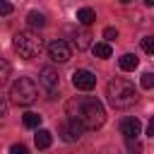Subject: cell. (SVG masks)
Here are the masks:
<instances>
[{
	"label": "cell",
	"mask_w": 154,
	"mask_h": 154,
	"mask_svg": "<svg viewBox=\"0 0 154 154\" xmlns=\"http://www.w3.org/2000/svg\"><path fill=\"white\" fill-rule=\"evenodd\" d=\"M7 118V99H0V123H5Z\"/></svg>",
	"instance_id": "22"
},
{
	"label": "cell",
	"mask_w": 154,
	"mask_h": 154,
	"mask_svg": "<svg viewBox=\"0 0 154 154\" xmlns=\"http://www.w3.org/2000/svg\"><path fill=\"white\" fill-rule=\"evenodd\" d=\"M118 65H120V70L130 72V70H135V67L140 65V60H137V55H132V53H125V55H120Z\"/></svg>",
	"instance_id": "13"
},
{
	"label": "cell",
	"mask_w": 154,
	"mask_h": 154,
	"mask_svg": "<svg viewBox=\"0 0 154 154\" xmlns=\"http://www.w3.org/2000/svg\"><path fill=\"white\" fill-rule=\"evenodd\" d=\"M94 19H96V12H94L91 7H82V10H77V22H79L82 26L94 24Z\"/></svg>",
	"instance_id": "11"
},
{
	"label": "cell",
	"mask_w": 154,
	"mask_h": 154,
	"mask_svg": "<svg viewBox=\"0 0 154 154\" xmlns=\"http://www.w3.org/2000/svg\"><path fill=\"white\" fill-rule=\"evenodd\" d=\"M38 84L43 87V91L48 94V99H55L58 89H60V77L53 67H41L38 70Z\"/></svg>",
	"instance_id": "5"
},
{
	"label": "cell",
	"mask_w": 154,
	"mask_h": 154,
	"mask_svg": "<svg viewBox=\"0 0 154 154\" xmlns=\"http://www.w3.org/2000/svg\"><path fill=\"white\" fill-rule=\"evenodd\" d=\"M22 123H24V128H38V125H41V116L34 113V111H26V113L22 116Z\"/></svg>",
	"instance_id": "15"
},
{
	"label": "cell",
	"mask_w": 154,
	"mask_h": 154,
	"mask_svg": "<svg viewBox=\"0 0 154 154\" xmlns=\"http://www.w3.org/2000/svg\"><path fill=\"white\" fill-rule=\"evenodd\" d=\"M10 152H12V154H26V147H24V144H12Z\"/></svg>",
	"instance_id": "24"
},
{
	"label": "cell",
	"mask_w": 154,
	"mask_h": 154,
	"mask_svg": "<svg viewBox=\"0 0 154 154\" xmlns=\"http://www.w3.org/2000/svg\"><path fill=\"white\" fill-rule=\"evenodd\" d=\"M10 99L12 103L17 106H29L38 99V87L31 77H17L12 82V89H10Z\"/></svg>",
	"instance_id": "4"
},
{
	"label": "cell",
	"mask_w": 154,
	"mask_h": 154,
	"mask_svg": "<svg viewBox=\"0 0 154 154\" xmlns=\"http://www.w3.org/2000/svg\"><path fill=\"white\" fill-rule=\"evenodd\" d=\"M12 46H14V51L19 53V58H24V60H31V58H36L41 51H43V38L36 34V31H17L14 34V41H12Z\"/></svg>",
	"instance_id": "3"
},
{
	"label": "cell",
	"mask_w": 154,
	"mask_h": 154,
	"mask_svg": "<svg viewBox=\"0 0 154 154\" xmlns=\"http://www.w3.org/2000/svg\"><path fill=\"white\" fill-rule=\"evenodd\" d=\"M10 75H12V65L5 60V58H0V89L7 84V79H10Z\"/></svg>",
	"instance_id": "16"
},
{
	"label": "cell",
	"mask_w": 154,
	"mask_h": 154,
	"mask_svg": "<svg viewBox=\"0 0 154 154\" xmlns=\"http://www.w3.org/2000/svg\"><path fill=\"white\" fill-rule=\"evenodd\" d=\"M48 58L53 63H67L70 60V46L63 41V38H55L48 43Z\"/></svg>",
	"instance_id": "7"
},
{
	"label": "cell",
	"mask_w": 154,
	"mask_h": 154,
	"mask_svg": "<svg viewBox=\"0 0 154 154\" xmlns=\"http://www.w3.org/2000/svg\"><path fill=\"white\" fill-rule=\"evenodd\" d=\"M120 2H123V5H128V2H130V0H120Z\"/></svg>",
	"instance_id": "27"
},
{
	"label": "cell",
	"mask_w": 154,
	"mask_h": 154,
	"mask_svg": "<svg viewBox=\"0 0 154 154\" xmlns=\"http://www.w3.org/2000/svg\"><path fill=\"white\" fill-rule=\"evenodd\" d=\"M128 149H130V152H140V149H142V144H140L135 137H128Z\"/></svg>",
	"instance_id": "21"
},
{
	"label": "cell",
	"mask_w": 154,
	"mask_h": 154,
	"mask_svg": "<svg viewBox=\"0 0 154 154\" xmlns=\"http://www.w3.org/2000/svg\"><path fill=\"white\" fill-rule=\"evenodd\" d=\"M142 48H144V53L154 55V36H144L142 38Z\"/></svg>",
	"instance_id": "19"
},
{
	"label": "cell",
	"mask_w": 154,
	"mask_h": 154,
	"mask_svg": "<svg viewBox=\"0 0 154 154\" xmlns=\"http://www.w3.org/2000/svg\"><path fill=\"white\" fill-rule=\"evenodd\" d=\"M87 128L79 123V120H75V118H67L63 125H60V137L65 140V142H77L79 137H82V132H84Z\"/></svg>",
	"instance_id": "6"
},
{
	"label": "cell",
	"mask_w": 154,
	"mask_h": 154,
	"mask_svg": "<svg viewBox=\"0 0 154 154\" xmlns=\"http://www.w3.org/2000/svg\"><path fill=\"white\" fill-rule=\"evenodd\" d=\"M67 116L79 120L87 130H96L106 123V108L94 96H75L67 101Z\"/></svg>",
	"instance_id": "1"
},
{
	"label": "cell",
	"mask_w": 154,
	"mask_h": 154,
	"mask_svg": "<svg viewBox=\"0 0 154 154\" xmlns=\"http://www.w3.org/2000/svg\"><path fill=\"white\" fill-rule=\"evenodd\" d=\"M91 51H94V55H96V58H111V53H113L108 43H94V46H91Z\"/></svg>",
	"instance_id": "17"
},
{
	"label": "cell",
	"mask_w": 154,
	"mask_h": 154,
	"mask_svg": "<svg viewBox=\"0 0 154 154\" xmlns=\"http://www.w3.org/2000/svg\"><path fill=\"white\" fill-rule=\"evenodd\" d=\"M34 142H36V147H38V149H48V147H51V142H53V135H51L48 130H36Z\"/></svg>",
	"instance_id": "12"
},
{
	"label": "cell",
	"mask_w": 154,
	"mask_h": 154,
	"mask_svg": "<svg viewBox=\"0 0 154 154\" xmlns=\"http://www.w3.org/2000/svg\"><path fill=\"white\" fill-rule=\"evenodd\" d=\"M26 22H29L31 29H43V26H46V17H43L41 12H36V10H31V12L26 14Z\"/></svg>",
	"instance_id": "14"
},
{
	"label": "cell",
	"mask_w": 154,
	"mask_h": 154,
	"mask_svg": "<svg viewBox=\"0 0 154 154\" xmlns=\"http://www.w3.org/2000/svg\"><path fill=\"white\" fill-rule=\"evenodd\" d=\"M103 38H106V41H113V38H118V31H116L113 26H106V29H103Z\"/></svg>",
	"instance_id": "20"
},
{
	"label": "cell",
	"mask_w": 154,
	"mask_h": 154,
	"mask_svg": "<svg viewBox=\"0 0 154 154\" xmlns=\"http://www.w3.org/2000/svg\"><path fill=\"white\" fill-rule=\"evenodd\" d=\"M120 132L125 135V140L128 137H137L142 132V123L137 118H125V120H120Z\"/></svg>",
	"instance_id": "9"
},
{
	"label": "cell",
	"mask_w": 154,
	"mask_h": 154,
	"mask_svg": "<svg viewBox=\"0 0 154 154\" xmlns=\"http://www.w3.org/2000/svg\"><path fill=\"white\" fill-rule=\"evenodd\" d=\"M147 135H149V137H154V118H152V120H149V125H147Z\"/></svg>",
	"instance_id": "25"
},
{
	"label": "cell",
	"mask_w": 154,
	"mask_h": 154,
	"mask_svg": "<svg viewBox=\"0 0 154 154\" xmlns=\"http://www.w3.org/2000/svg\"><path fill=\"white\" fill-rule=\"evenodd\" d=\"M12 12V2H7V0H0V14L5 17V14H10Z\"/></svg>",
	"instance_id": "23"
},
{
	"label": "cell",
	"mask_w": 154,
	"mask_h": 154,
	"mask_svg": "<svg viewBox=\"0 0 154 154\" xmlns=\"http://www.w3.org/2000/svg\"><path fill=\"white\" fill-rule=\"evenodd\" d=\"M144 5L147 7H154V0H144Z\"/></svg>",
	"instance_id": "26"
},
{
	"label": "cell",
	"mask_w": 154,
	"mask_h": 154,
	"mask_svg": "<svg viewBox=\"0 0 154 154\" xmlns=\"http://www.w3.org/2000/svg\"><path fill=\"white\" fill-rule=\"evenodd\" d=\"M140 84H142L144 89H154V72H144L142 79H140Z\"/></svg>",
	"instance_id": "18"
},
{
	"label": "cell",
	"mask_w": 154,
	"mask_h": 154,
	"mask_svg": "<svg viewBox=\"0 0 154 154\" xmlns=\"http://www.w3.org/2000/svg\"><path fill=\"white\" fill-rule=\"evenodd\" d=\"M72 84H75L77 89H82V91H91V89L96 87V75L89 72V70H75Z\"/></svg>",
	"instance_id": "8"
},
{
	"label": "cell",
	"mask_w": 154,
	"mask_h": 154,
	"mask_svg": "<svg viewBox=\"0 0 154 154\" xmlns=\"http://www.w3.org/2000/svg\"><path fill=\"white\" fill-rule=\"evenodd\" d=\"M106 96H108V103L113 108H130L137 101V89H135L132 82H128L123 77H116V79L108 82Z\"/></svg>",
	"instance_id": "2"
},
{
	"label": "cell",
	"mask_w": 154,
	"mask_h": 154,
	"mask_svg": "<svg viewBox=\"0 0 154 154\" xmlns=\"http://www.w3.org/2000/svg\"><path fill=\"white\" fill-rule=\"evenodd\" d=\"M89 38H91V34L87 31V29H77L75 34H72V43H75V48H87L89 46Z\"/></svg>",
	"instance_id": "10"
}]
</instances>
